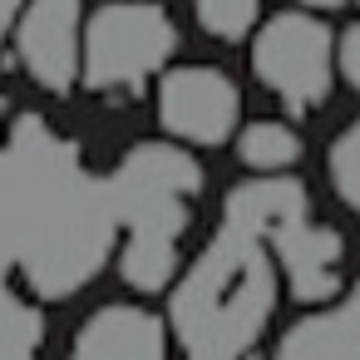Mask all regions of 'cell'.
Segmentation results:
<instances>
[{
	"instance_id": "9a60e30c",
	"label": "cell",
	"mask_w": 360,
	"mask_h": 360,
	"mask_svg": "<svg viewBox=\"0 0 360 360\" xmlns=\"http://www.w3.org/2000/svg\"><path fill=\"white\" fill-rule=\"evenodd\" d=\"M20 11H25V0H0V35L15 25V15H20Z\"/></svg>"
},
{
	"instance_id": "8fae6325",
	"label": "cell",
	"mask_w": 360,
	"mask_h": 360,
	"mask_svg": "<svg viewBox=\"0 0 360 360\" xmlns=\"http://www.w3.org/2000/svg\"><path fill=\"white\" fill-rule=\"evenodd\" d=\"M237 158L252 168H291L301 158V139L286 124H252L237 139Z\"/></svg>"
},
{
	"instance_id": "4fadbf2b",
	"label": "cell",
	"mask_w": 360,
	"mask_h": 360,
	"mask_svg": "<svg viewBox=\"0 0 360 360\" xmlns=\"http://www.w3.org/2000/svg\"><path fill=\"white\" fill-rule=\"evenodd\" d=\"M330 183H335V193L360 212V119L330 143Z\"/></svg>"
},
{
	"instance_id": "9c48e42d",
	"label": "cell",
	"mask_w": 360,
	"mask_h": 360,
	"mask_svg": "<svg viewBox=\"0 0 360 360\" xmlns=\"http://www.w3.org/2000/svg\"><path fill=\"white\" fill-rule=\"evenodd\" d=\"M70 360H168V335L143 306H104L79 326Z\"/></svg>"
},
{
	"instance_id": "5b68a950",
	"label": "cell",
	"mask_w": 360,
	"mask_h": 360,
	"mask_svg": "<svg viewBox=\"0 0 360 360\" xmlns=\"http://www.w3.org/2000/svg\"><path fill=\"white\" fill-rule=\"evenodd\" d=\"M257 79L291 109L306 114L330 89V30L311 15H271L257 35Z\"/></svg>"
},
{
	"instance_id": "7c38bea8",
	"label": "cell",
	"mask_w": 360,
	"mask_h": 360,
	"mask_svg": "<svg viewBox=\"0 0 360 360\" xmlns=\"http://www.w3.org/2000/svg\"><path fill=\"white\" fill-rule=\"evenodd\" d=\"M198 6V25L217 40H242L257 20V0H193Z\"/></svg>"
},
{
	"instance_id": "3957f363",
	"label": "cell",
	"mask_w": 360,
	"mask_h": 360,
	"mask_svg": "<svg viewBox=\"0 0 360 360\" xmlns=\"http://www.w3.org/2000/svg\"><path fill=\"white\" fill-rule=\"evenodd\" d=\"M202 168L173 143H139L104 178L114 227H124V281L134 291H163L178 266V242L193 222Z\"/></svg>"
},
{
	"instance_id": "30bf717a",
	"label": "cell",
	"mask_w": 360,
	"mask_h": 360,
	"mask_svg": "<svg viewBox=\"0 0 360 360\" xmlns=\"http://www.w3.org/2000/svg\"><path fill=\"white\" fill-rule=\"evenodd\" d=\"M271 360H360V281L330 311L296 321Z\"/></svg>"
},
{
	"instance_id": "ba28073f",
	"label": "cell",
	"mask_w": 360,
	"mask_h": 360,
	"mask_svg": "<svg viewBox=\"0 0 360 360\" xmlns=\"http://www.w3.org/2000/svg\"><path fill=\"white\" fill-rule=\"evenodd\" d=\"M271 262L286 271L291 291L301 301H330L335 286H340V257H345V242L335 227H321L311 217H296L286 227L271 232Z\"/></svg>"
},
{
	"instance_id": "52a82bcc",
	"label": "cell",
	"mask_w": 360,
	"mask_h": 360,
	"mask_svg": "<svg viewBox=\"0 0 360 360\" xmlns=\"http://www.w3.org/2000/svg\"><path fill=\"white\" fill-rule=\"evenodd\" d=\"M158 119L188 143H222L237 124V84L207 65L173 70L158 89Z\"/></svg>"
},
{
	"instance_id": "7a4b0ae2",
	"label": "cell",
	"mask_w": 360,
	"mask_h": 360,
	"mask_svg": "<svg viewBox=\"0 0 360 360\" xmlns=\"http://www.w3.org/2000/svg\"><path fill=\"white\" fill-rule=\"evenodd\" d=\"M276 311V262L266 232L222 217L173 291V335L183 360H247Z\"/></svg>"
},
{
	"instance_id": "6da1fadb",
	"label": "cell",
	"mask_w": 360,
	"mask_h": 360,
	"mask_svg": "<svg viewBox=\"0 0 360 360\" xmlns=\"http://www.w3.org/2000/svg\"><path fill=\"white\" fill-rule=\"evenodd\" d=\"M11 198L20 222V276L40 301L75 296L114 252V212L60 134L25 114L11 134Z\"/></svg>"
},
{
	"instance_id": "2e32d148",
	"label": "cell",
	"mask_w": 360,
	"mask_h": 360,
	"mask_svg": "<svg viewBox=\"0 0 360 360\" xmlns=\"http://www.w3.org/2000/svg\"><path fill=\"white\" fill-rule=\"evenodd\" d=\"M306 6H321V11H335V6H345V0H306Z\"/></svg>"
},
{
	"instance_id": "8992f818",
	"label": "cell",
	"mask_w": 360,
	"mask_h": 360,
	"mask_svg": "<svg viewBox=\"0 0 360 360\" xmlns=\"http://www.w3.org/2000/svg\"><path fill=\"white\" fill-rule=\"evenodd\" d=\"M15 50L40 89L70 94L79 79V0H25Z\"/></svg>"
},
{
	"instance_id": "277c9868",
	"label": "cell",
	"mask_w": 360,
	"mask_h": 360,
	"mask_svg": "<svg viewBox=\"0 0 360 360\" xmlns=\"http://www.w3.org/2000/svg\"><path fill=\"white\" fill-rule=\"evenodd\" d=\"M178 35L173 20L148 6V0H114V6L94 11L84 30V79L94 89H124L148 79L168 55Z\"/></svg>"
},
{
	"instance_id": "5bb4252c",
	"label": "cell",
	"mask_w": 360,
	"mask_h": 360,
	"mask_svg": "<svg viewBox=\"0 0 360 360\" xmlns=\"http://www.w3.org/2000/svg\"><path fill=\"white\" fill-rule=\"evenodd\" d=\"M340 75L360 89V25H350V30L340 35Z\"/></svg>"
}]
</instances>
